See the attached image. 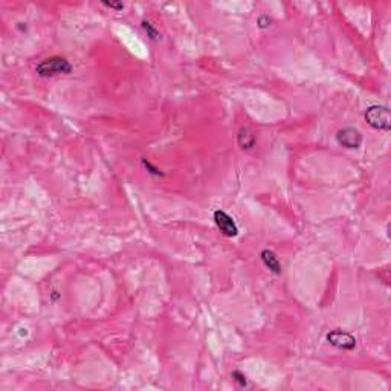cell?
Here are the masks:
<instances>
[{"instance_id":"obj_7","label":"cell","mask_w":391,"mask_h":391,"mask_svg":"<svg viewBox=\"0 0 391 391\" xmlns=\"http://www.w3.org/2000/svg\"><path fill=\"white\" fill-rule=\"evenodd\" d=\"M237 139H239V145H240L243 150H251V148L255 145V136H254V133H252L249 128H246V127L240 128Z\"/></svg>"},{"instance_id":"obj_4","label":"cell","mask_w":391,"mask_h":391,"mask_svg":"<svg viewBox=\"0 0 391 391\" xmlns=\"http://www.w3.org/2000/svg\"><path fill=\"white\" fill-rule=\"evenodd\" d=\"M214 222L217 225V228L226 236V237H236L239 236V228L236 225V222L233 220V217L230 214H226L222 210H217L214 213Z\"/></svg>"},{"instance_id":"obj_9","label":"cell","mask_w":391,"mask_h":391,"mask_svg":"<svg viewBox=\"0 0 391 391\" xmlns=\"http://www.w3.org/2000/svg\"><path fill=\"white\" fill-rule=\"evenodd\" d=\"M142 28H144V29L148 32V36H150L151 39H156V37L159 36V32H157V31H156V29L151 26V23H148V22H145V20L142 22Z\"/></svg>"},{"instance_id":"obj_2","label":"cell","mask_w":391,"mask_h":391,"mask_svg":"<svg viewBox=\"0 0 391 391\" xmlns=\"http://www.w3.org/2000/svg\"><path fill=\"white\" fill-rule=\"evenodd\" d=\"M365 121L376 130L389 132V110L385 106H371L365 112Z\"/></svg>"},{"instance_id":"obj_5","label":"cell","mask_w":391,"mask_h":391,"mask_svg":"<svg viewBox=\"0 0 391 391\" xmlns=\"http://www.w3.org/2000/svg\"><path fill=\"white\" fill-rule=\"evenodd\" d=\"M327 341L342 350H353L356 347V339L353 335L347 333V332H341V330H333L327 335Z\"/></svg>"},{"instance_id":"obj_12","label":"cell","mask_w":391,"mask_h":391,"mask_svg":"<svg viewBox=\"0 0 391 391\" xmlns=\"http://www.w3.org/2000/svg\"><path fill=\"white\" fill-rule=\"evenodd\" d=\"M103 5L109 7V8H113V10H118V11L124 10V4H121V2H103Z\"/></svg>"},{"instance_id":"obj_6","label":"cell","mask_w":391,"mask_h":391,"mask_svg":"<svg viewBox=\"0 0 391 391\" xmlns=\"http://www.w3.org/2000/svg\"><path fill=\"white\" fill-rule=\"evenodd\" d=\"M260 257H262V262L265 263V266H266L269 271H272V272L277 274V275L281 274V263H280L278 257H277L272 251L265 249V251H262Z\"/></svg>"},{"instance_id":"obj_8","label":"cell","mask_w":391,"mask_h":391,"mask_svg":"<svg viewBox=\"0 0 391 391\" xmlns=\"http://www.w3.org/2000/svg\"><path fill=\"white\" fill-rule=\"evenodd\" d=\"M142 165H144V168H145L150 174H154V176H164V173H162L157 167H154L150 160H147L145 157H142Z\"/></svg>"},{"instance_id":"obj_3","label":"cell","mask_w":391,"mask_h":391,"mask_svg":"<svg viewBox=\"0 0 391 391\" xmlns=\"http://www.w3.org/2000/svg\"><path fill=\"white\" fill-rule=\"evenodd\" d=\"M336 141L339 145H342L345 148H357L362 144V135L359 130H356L353 127H347V128H342L338 132Z\"/></svg>"},{"instance_id":"obj_10","label":"cell","mask_w":391,"mask_h":391,"mask_svg":"<svg viewBox=\"0 0 391 391\" xmlns=\"http://www.w3.org/2000/svg\"><path fill=\"white\" fill-rule=\"evenodd\" d=\"M271 17L269 16H266V14H262L260 17H258V25H260V28H266V26H269L271 25Z\"/></svg>"},{"instance_id":"obj_1","label":"cell","mask_w":391,"mask_h":391,"mask_svg":"<svg viewBox=\"0 0 391 391\" xmlns=\"http://www.w3.org/2000/svg\"><path fill=\"white\" fill-rule=\"evenodd\" d=\"M36 71L40 77H54L58 74H71L72 64L63 57H51L43 60Z\"/></svg>"},{"instance_id":"obj_11","label":"cell","mask_w":391,"mask_h":391,"mask_svg":"<svg viewBox=\"0 0 391 391\" xmlns=\"http://www.w3.org/2000/svg\"><path fill=\"white\" fill-rule=\"evenodd\" d=\"M233 377L240 383V386H246V383H248V382H246V377H245L240 371H234V373H233Z\"/></svg>"}]
</instances>
